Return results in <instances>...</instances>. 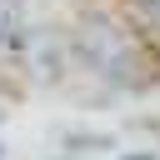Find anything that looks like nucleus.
I'll list each match as a JSON object with an SVG mask.
<instances>
[{
	"instance_id": "2",
	"label": "nucleus",
	"mask_w": 160,
	"mask_h": 160,
	"mask_svg": "<svg viewBox=\"0 0 160 160\" xmlns=\"http://www.w3.org/2000/svg\"><path fill=\"white\" fill-rule=\"evenodd\" d=\"M25 25H30L25 0H0V45L5 50H20L25 45Z\"/></svg>"
},
{
	"instance_id": "3",
	"label": "nucleus",
	"mask_w": 160,
	"mask_h": 160,
	"mask_svg": "<svg viewBox=\"0 0 160 160\" xmlns=\"http://www.w3.org/2000/svg\"><path fill=\"white\" fill-rule=\"evenodd\" d=\"M125 160H150V155H125Z\"/></svg>"
},
{
	"instance_id": "1",
	"label": "nucleus",
	"mask_w": 160,
	"mask_h": 160,
	"mask_svg": "<svg viewBox=\"0 0 160 160\" xmlns=\"http://www.w3.org/2000/svg\"><path fill=\"white\" fill-rule=\"evenodd\" d=\"M20 50H25V65H30L35 80H45V85L65 80V45H60L55 35H25Z\"/></svg>"
}]
</instances>
